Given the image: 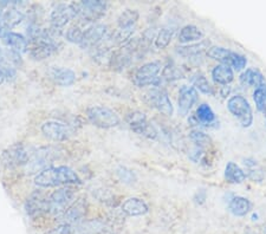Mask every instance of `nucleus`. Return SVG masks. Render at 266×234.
I'll list each match as a JSON object with an SVG mask.
<instances>
[{"instance_id": "obj_1", "label": "nucleus", "mask_w": 266, "mask_h": 234, "mask_svg": "<svg viewBox=\"0 0 266 234\" xmlns=\"http://www.w3.org/2000/svg\"><path fill=\"white\" fill-rule=\"evenodd\" d=\"M34 183L40 188H51V187L78 186L82 185V179L68 166L50 167L40 171L34 177Z\"/></svg>"}, {"instance_id": "obj_2", "label": "nucleus", "mask_w": 266, "mask_h": 234, "mask_svg": "<svg viewBox=\"0 0 266 234\" xmlns=\"http://www.w3.org/2000/svg\"><path fill=\"white\" fill-rule=\"evenodd\" d=\"M34 148L25 143H14L0 155V165L7 169L25 167L32 158Z\"/></svg>"}, {"instance_id": "obj_3", "label": "nucleus", "mask_w": 266, "mask_h": 234, "mask_svg": "<svg viewBox=\"0 0 266 234\" xmlns=\"http://www.w3.org/2000/svg\"><path fill=\"white\" fill-rule=\"evenodd\" d=\"M76 18L84 24H95L104 17L107 12L108 4L103 0H83L79 3H72Z\"/></svg>"}, {"instance_id": "obj_4", "label": "nucleus", "mask_w": 266, "mask_h": 234, "mask_svg": "<svg viewBox=\"0 0 266 234\" xmlns=\"http://www.w3.org/2000/svg\"><path fill=\"white\" fill-rule=\"evenodd\" d=\"M87 117L92 126L101 129H110L117 127L121 120L119 116L110 108L103 105H92L87 109Z\"/></svg>"}, {"instance_id": "obj_5", "label": "nucleus", "mask_w": 266, "mask_h": 234, "mask_svg": "<svg viewBox=\"0 0 266 234\" xmlns=\"http://www.w3.org/2000/svg\"><path fill=\"white\" fill-rule=\"evenodd\" d=\"M206 53L212 60L220 62V64L229 65L231 69L236 70V71L244 70L248 64V58L244 54L234 52L222 46H211Z\"/></svg>"}, {"instance_id": "obj_6", "label": "nucleus", "mask_w": 266, "mask_h": 234, "mask_svg": "<svg viewBox=\"0 0 266 234\" xmlns=\"http://www.w3.org/2000/svg\"><path fill=\"white\" fill-rule=\"evenodd\" d=\"M76 188L74 186H63L57 188L49 195L50 214L52 216H63L72 202L75 201Z\"/></svg>"}, {"instance_id": "obj_7", "label": "nucleus", "mask_w": 266, "mask_h": 234, "mask_svg": "<svg viewBox=\"0 0 266 234\" xmlns=\"http://www.w3.org/2000/svg\"><path fill=\"white\" fill-rule=\"evenodd\" d=\"M57 149L53 147H40L38 149H34L33 155L25 166L26 173L29 174H39L40 171L52 167V163L57 159Z\"/></svg>"}, {"instance_id": "obj_8", "label": "nucleus", "mask_w": 266, "mask_h": 234, "mask_svg": "<svg viewBox=\"0 0 266 234\" xmlns=\"http://www.w3.org/2000/svg\"><path fill=\"white\" fill-rule=\"evenodd\" d=\"M161 71L160 62H148L135 70L133 75V83L138 88L159 87L160 78L157 77Z\"/></svg>"}, {"instance_id": "obj_9", "label": "nucleus", "mask_w": 266, "mask_h": 234, "mask_svg": "<svg viewBox=\"0 0 266 234\" xmlns=\"http://www.w3.org/2000/svg\"><path fill=\"white\" fill-rule=\"evenodd\" d=\"M227 109L231 115L239 121L242 128H249L253 123V111L249 101L241 95H234L227 101Z\"/></svg>"}, {"instance_id": "obj_10", "label": "nucleus", "mask_w": 266, "mask_h": 234, "mask_svg": "<svg viewBox=\"0 0 266 234\" xmlns=\"http://www.w3.org/2000/svg\"><path fill=\"white\" fill-rule=\"evenodd\" d=\"M25 212L30 218L37 219L50 213V202L49 195L45 194L43 190H34L30 194V197L26 199L24 205Z\"/></svg>"}, {"instance_id": "obj_11", "label": "nucleus", "mask_w": 266, "mask_h": 234, "mask_svg": "<svg viewBox=\"0 0 266 234\" xmlns=\"http://www.w3.org/2000/svg\"><path fill=\"white\" fill-rule=\"evenodd\" d=\"M126 122L130 129L136 132L137 135L145 136V138L150 140H155L157 138L156 129L154 128V126H152V123H149L145 112L137 110L129 112L126 117Z\"/></svg>"}, {"instance_id": "obj_12", "label": "nucleus", "mask_w": 266, "mask_h": 234, "mask_svg": "<svg viewBox=\"0 0 266 234\" xmlns=\"http://www.w3.org/2000/svg\"><path fill=\"white\" fill-rule=\"evenodd\" d=\"M42 132L46 139L53 142H64L74 135V129L67 123L57 122V121H46L42 124Z\"/></svg>"}, {"instance_id": "obj_13", "label": "nucleus", "mask_w": 266, "mask_h": 234, "mask_svg": "<svg viewBox=\"0 0 266 234\" xmlns=\"http://www.w3.org/2000/svg\"><path fill=\"white\" fill-rule=\"evenodd\" d=\"M146 101H147L150 107L156 109L157 111L165 116L169 117L174 114V108H173V104L171 100H169L168 92L165 89H161L159 87L154 88L152 91L147 93Z\"/></svg>"}, {"instance_id": "obj_14", "label": "nucleus", "mask_w": 266, "mask_h": 234, "mask_svg": "<svg viewBox=\"0 0 266 234\" xmlns=\"http://www.w3.org/2000/svg\"><path fill=\"white\" fill-rule=\"evenodd\" d=\"M76 18L74 5L71 4H57L50 14V24L55 30L62 31L64 26H67L72 19Z\"/></svg>"}, {"instance_id": "obj_15", "label": "nucleus", "mask_w": 266, "mask_h": 234, "mask_svg": "<svg viewBox=\"0 0 266 234\" xmlns=\"http://www.w3.org/2000/svg\"><path fill=\"white\" fill-rule=\"evenodd\" d=\"M108 29L107 25L104 24H92L84 30L82 42H80L79 46L84 50H92L96 46L101 44L108 37Z\"/></svg>"}, {"instance_id": "obj_16", "label": "nucleus", "mask_w": 266, "mask_h": 234, "mask_svg": "<svg viewBox=\"0 0 266 234\" xmlns=\"http://www.w3.org/2000/svg\"><path fill=\"white\" fill-rule=\"evenodd\" d=\"M199 100V93L191 85H182L179 91V100H177V105H179V112L181 116H186L190 112Z\"/></svg>"}, {"instance_id": "obj_17", "label": "nucleus", "mask_w": 266, "mask_h": 234, "mask_svg": "<svg viewBox=\"0 0 266 234\" xmlns=\"http://www.w3.org/2000/svg\"><path fill=\"white\" fill-rule=\"evenodd\" d=\"M49 77L53 83L62 88L71 87L76 82V73L71 69L63 66H52L49 70Z\"/></svg>"}, {"instance_id": "obj_18", "label": "nucleus", "mask_w": 266, "mask_h": 234, "mask_svg": "<svg viewBox=\"0 0 266 234\" xmlns=\"http://www.w3.org/2000/svg\"><path fill=\"white\" fill-rule=\"evenodd\" d=\"M88 210V202L87 199L79 198L78 200H75L72 202L70 207H69L65 213L63 214V218L67 221V224H74V222H78L82 220L84 217L87 216Z\"/></svg>"}, {"instance_id": "obj_19", "label": "nucleus", "mask_w": 266, "mask_h": 234, "mask_svg": "<svg viewBox=\"0 0 266 234\" xmlns=\"http://www.w3.org/2000/svg\"><path fill=\"white\" fill-rule=\"evenodd\" d=\"M122 212L128 217H141L148 213L149 207L141 198H129L121 206Z\"/></svg>"}, {"instance_id": "obj_20", "label": "nucleus", "mask_w": 266, "mask_h": 234, "mask_svg": "<svg viewBox=\"0 0 266 234\" xmlns=\"http://www.w3.org/2000/svg\"><path fill=\"white\" fill-rule=\"evenodd\" d=\"M3 42L12 50H15L19 53H24L29 51V42L25 36L21 33L13 32V31H6L2 36Z\"/></svg>"}, {"instance_id": "obj_21", "label": "nucleus", "mask_w": 266, "mask_h": 234, "mask_svg": "<svg viewBox=\"0 0 266 234\" xmlns=\"http://www.w3.org/2000/svg\"><path fill=\"white\" fill-rule=\"evenodd\" d=\"M25 15L22 12L21 9L15 7L12 3L10 4V6L3 12L2 23L3 26L5 27L7 31H10L13 27L18 26L21 23L24 21Z\"/></svg>"}, {"instance_id": "obj_22", "label": "nucleus", "mask_w": 266, "mask_h": 234, "mask_svg": "<svg viewBox=\"0 0 266 234\" xmlns=\"http://www.w3.org/2000/svg\"><path fill=\"white\" fill-rule=\"evenodd\" d=\"M211 48V42L208 39H202L199 43H195V44H190V45H183L176 48V52L180 54V56L186 57V58H192L200 56L202 52H207V50Z\"/></svg>"}, {"instance_id": "obj_23", "label": "nucleus", "mask_w": 266, "mask_h": 234, "mask_svg": "<svg viewBox=\"0 0 266 234\" xmlns=\"http://www.w3.org/2000/svg\"><path fill=\"white\" fill-rule=\"evenodd\" d=\"M239 80H240V84L244 87H253L256 89L266 84L264 75L258 69H246Z\"/></svg>"}, {"instance_id": "obj_24", "label": "nucleus", "mask_w": 266, "mask_h": 234, "mask_svg": "<svg viewBox=\"0 0 266 234\" xmlns=\"http://www.w3.org/2000/svg\"><path fill=\"white\" fill-rule=\"evenodd\" d=\"M212 78L214 83L220 85H229L234 80V72L229 65L218 64L212 70Z\"/></svg>"}, {"instance_id": "obj_25", "label": "nucleus", "mask_w": 266, "mask_h": 234, "mask_svg": "<svg viewBox=\"0 0 266 234\" xmlns=\"http://www.w3.org/2000/svg\"><path fill=\"white\" fill-rule=\"evenodd\" d=\"M252 208L251 201L244 197H233L229 202V209L234 217H245Z\"/></svg>"}, {"instance_id": "obj_26", "label": "nucleus", "mask_w": 266, "mask_h": 234, "mask_svg": "<svg viewBox=\"0 0 266 234\" xmlns=\"http://www.w3.org/2000/svg\"><path fill=\"white\" fill-rule=\"evenodd\" d=\"M244 167H245V175L246 179L253 182H261L265 178L264 169L261 168V166L258 163L257 160L254 159H246L244 160Z\"/></svg>"}, {"instance_id": "obj_27", "label": "nucleus", "mask_w": 266, "mask_h": 234, "mask_svg": "<svg viewBox=\"0 0 266 234\" xmlns=\"http://www.w3.org/2000/svg\"><path fill=\"white\" fill-rule=\"evenodd\" d=\"M223 178H225L226 182L232 183V185H239V183H242L246 180L244 169L232 161L226 165Z\"/></svg>"}, {"instance_id": "obj_28", "label": "nucleus", "mask_w": 266, "mask_h": 234, "mask_svg": "<svg viewBox=\"0 0 266 234\" xmlns=\"http://www.w3.org/2000/svg\"><path fill=\"white\" fill-rule=\"evenodd\" d=\"M177 38H179V42L182 43V44H190V43L202 41L203 33L198 26L186 25L180 30Z\"/></svg>"}, {"instance_id": "obj_29", "label": "nucleus", "mask_w": 266, "mask_h": 234, "mask_svg": "<svg viewBox=\"0 0 266 234\" xmlns=\"http://www.w3.org/2000/svg\"><path fill=\"white\" fill-rule=\"evenodd\" d=\"M138 18H140V13L137 10H125L117 18L118 29H134L137 24Z\"/></svg>"}, {"instance_id": "obj_30", "label": "nucleus", "mask_w": 266, "mask_h": 234, "mask_svg": "<svg viewBox=\"0 0 266 234\" xmlns=\"http://www.w3.org/2000/svg\"><path fill=\"white\" fill-rule=\"evenodd\" d=\"M174 33H175L174 27L163 26L162 29H160L159 32L156 33L155 39H154V45H155V48L159 50H163L167 48V46L171 44Z\"/></svg>"}, {"instance_id": "obj_31", "label": "nucleus", "mask_w": 266, "mask_h": 234, "mask_svg": "<svg viewBox=\"0 0 266 234\" xmlns=\"http://www.w3.org/2000/svg\"><path fill=\"white\" fill-rule=\"evenodd\" d=\"M191 82L193 84V88H194L196 91L199 90L201 93H205V95H214V89L203 73H194L191 78Z\"/></svg>"}, {"instance_id": "obj_32", "label": "nucleus", "mask_w": 266, "mask_h": 234, "mask_svg": "<svg viewBox=\"0 0 266 234\" xmlns=\"http://www.w3.org/2000/svg\"><path fill=\"white\" fill-rule=\"evenodd\" d=\"M195 117L200 123L205 124V126H208V124L213 123L215 121L214 111L212 110V108L206 103H202L199 105L195 111Z\"/></svg>"}, {"instance_id": "obj_33", "label": "nucleus", "mask_w": 266, "mask_h": 234, "mask_svg": "<svg viewBox=\"0 0 266 234\" xmlns=\"http://www.w3.org/2000/svg\"><path fill=\"white\" fill-rule=\"evenodd\" d=\"M190 139L194 142L196 148H200V149H203V150H205L206 148H208V146L212 143V140L210 136L199 129L192 130L190 132Z\"/></svg>"}, {"instance_id": "obj_34", "label": "nucleus", "mask_w": 266, "mask_h": 234, "mask_svg": "<svg viewBox=\"0 0 266 234\" xmlns=\"http://www.w3.org/2000/svg\"><path fill=\"white\" fill-rule=\"evenodd\" d=\"M83 33H84V30L80 27V25L78 24H74L71 25L69 29L65 31V39H67L68 42L72 43V44H80V42H82V38H83Z\"/></svg>"}, {"instance_id": "obj_35", "label": "nucleus", "mask_w": 266, "mask_h": 234, "mask_svg": "<svg viewBox=\"0 0 266 234\" xmlns=\"http://www.w3.org/2000/svg\"><path fill=\"white\" fill-rule=\"evenodd\" d=\"M162 78L168 82H174L183 78V73L180 68L173 63H168L162 70Z\"/></svg>"}, {"instance_id": "obj_36", "label": "nucleus", "mask_w": 266, "mask_h": 234, "mask_svg": "<svg viewBox=\"0 0 266 234\" xmlns=\"http://www.w3.org/2000/svg\"><path fill=\"white\" fill-rule=\"evenodd\" d=\"M2 56L4 60H5L7 63L11 64L14 68H21L23 65V58H22V53H19L18 51L12 49H6V50H2Z\"/></svg>"}, {"instance_id": "obj_37", "label": "nucleus", "mask_w": 266, "mask_h": 234, "mask_svg": "<svg viewBox=\"0 0 266 234\" xmlns=\"http://www.w3.org/2000/svg\"><path fill=\"white\" fill-rule=\"evenodd\" d=\"M253 101L256 103L258 111L265 112L266 111V84L257 88L253 92Z\"/></svg>"}, {"instance_id": "obj_38", "label": "nucleus", "mask_w": 266, "mask_h": 234, "mask_svg": "<svg viewBox=\"0 0 266 234\" xmlns=\"http://www.w3.org/2000/svg\"><path fill=\"white\" fill-rule=\"evenodd\" d=\"M116 174L119 180H121L123 183H126V185H133V183H135L137 180L136 174H135L132 169L127 168V167H123V166L118 167L116 170Z\"/></svg>"}, {"instance_id": "obj_39", "label": "nucleus", "mask_w": 266, "mask_h": 234, "mask_svg": "<svg viewBox=\"0 0 266 234\" xmlns=\"http://www.w3.org/2000/svg\"><path fill=\"white\" fill-rule=\"evenodd\" d=\"M46 234H74V229H72V226L70 224L64 222V224L57 226V227L51 229Z\"/></svg>"}, {"instance_id": "obj_40", "label": "nucleus", "mask_w": 266, "mask_h": 234, "mask_svg": "<svg viewBox=\"0 0 266 234\" xmlns=\"http://www.w3.org/2000/svg\"><path fill=\"white\" fill-rule=\"evenodd\" d=\"M4 82H5V76H4V73L2 70H0V85H2Z\"/></svg>"}, {"instance_id": "obj_41", "label": "nucleus", "mask_w": 266, "mask_h": 234, "mask_svg": "<svg viewBox=\"0 0 266 234\" xmlns=\"http://www.w3.org/2000/svg\"><path fill=\"white\" fill-rule=\"evenodd\" d=\"M0 52H2V49H0Z\"/></svg>"}]
</instances>
